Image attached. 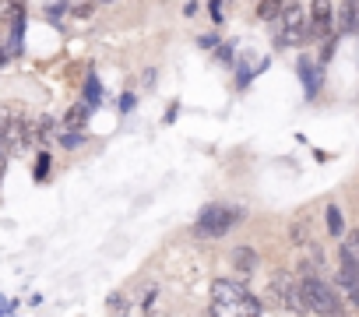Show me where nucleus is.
<instances>
[{"mask_svg": "<svg viewBox=\"0 0 359 317\" xmlns=\"http://www.w3.org/2000/svg\"><path fill=\"white\" fill-rule=\"evenodd\" d=\"M212 317H261V303L236 278H219L212 285Z\"/></svg>", "mask_w": 359, "mask_h": 317, "instance_id": "1", "label": "nucleus"}, {"mask_svg": "<svg viewBox=\"0 0 359 317\" xmlns=\"http://www.w3.org/2000/svg\"><path fill=\"white\" fill-rule=\"evenodd\" d=\"M299 299H303V310L310 313H320V317H341V299L338 292L317 278V275H303L299 278Z\"/></svg>", "mask_w": 359, "mask_h": 317, "instance_id": "2", "label": "nucleus"}, {"mask_svg": "<svg viewBox=\"0 0 359 317\" xmlns=\"http://www.w3.org/2000/svg\"><path fill=\"white\" fill-rule=\"evenodd\" d=\"M236 215H240V212H233V208H226V205H208V208L198 215V233H201V236H226V233L236 226Z\"/></svg>", "mask_w": 359, "mask_h": 317, "instance_id": "3", "label": "nucleus"}, {"mask_svg": "<svg viewBox=\"0 0 359 317\" xmlns=\"http://www.w3.org/2000/svg\"><path fill=\"white\" fill-rule=\"evenodd\" d=\"M282 32H278V46H296L306 36V8L299 4H285L282 8Z\"/></svg>", "mask_w": 359, "mask_h": 317, "instance_id": "4", "label": "nucleus"}, {"mask_svg": "<svg viewBox=\"0 0 359 317\" xmlns=\"http://www.w3.org/2000/svg\"><path fill=\"white\" fill-rule=\"evenodd\" d=\"M268 292H271V299H275L278 306H285V310H296V313H306V310H303V299H299V282H296L292 275L278 271V275L271 278Z\"/></svg>", "mask_w": 359, "mask_h": 317, "instance_id": "5", "label": "nucleus"}, {"mask_svg": "<svg viewBox=\"0 0 359 317\" xmlns=\"http://www.w3.org/2000/svg\"><path fill=\"white\" fill-rule=\"evenodd\" d=\"M331 11H334L331 4H313V8H310V15H313V18L306 22V36H317V39H320V36H327V32H331V25H334V22H331Z\"/></svg>", "mask_w": 359, "mask_h": 317, "instance_id": "6", "label": "nucleus"}, {"mask_svg": "<svg viewBox=\"0 0 359 317\" xmlns=\"http://www.w3.org/2000/svg\"><path fill=\"white\" fill-rule=\"evenodd\" d=\"M338 289L345 292V299H348V306H355V310H359V282H352V278H345V275H338Z\"/></svg>", "mask_w": 359, "mask_h": 317, "instance_id": "7", "label": "nucleus"}, {"mask_svg": "<svg viewBox=\"0 0 359 317\" xmlns=\"http://www.w3.org/2000/svg\"><path fill=\"white\" fill-rule=\"evenodd\" d=\"M236 268H240L243 275L254 271V268H257V254H254L250 247H240V250H236Z\"/></svg>", "mask_w": 359, "mask_h": 317, "instance_id": "8", "label": "nucleus"}, {"mask_svg": "<svg viewBox=\"0 0 359 317\" xmlns=\"http://www.w3.org/2000/svg\"><path fill=\"white\" fill-rule=\"evenodd\" d=\"M327 233H345V219H341V208L338 205H327Z\"/></svg>", "mask_w": 359, "mask_h": 317, "instance_id": "9", "label": "nucleus"}, {"mask_svg": "<svg viewBox=\"0 0 359 317\" xmlns=\"http://www.w3.org/2000/svg\"><path fill=\"white\" fill-rule=\"evenodd\" d=\"M22 15H25L22 4H0V18H8L11 25H22Z\"/></svg>", "mask_w": 359, "mask_h": 317, "instance_id": "10", "label": "nucleus"}, {"mask_svg": "<svg viewBox=\"0 0 359 317\" xmlns=\"http://www.w3.org/2000/svg\"><path fill=\"white\" fill-rule=\"evenodd\" d=\"M338 15H341L338 29H352V22H355V8H352V4H341V8H338Z\"/></svg>", "mask_w": 359, "mask_h": 317, "instance_id": "11", "label": "nucleus"}, {"mask_svg": "<svg viewBox=\"0 0 359 317\" xmlns=\"http://www.w3.org/2000/svg\"><path fill=\"white\" fill-rule=\"evenodd\" d=\"M257 15H261V18H282V4H261Z\"/></svg>", "mask_w": 359, "mask_h": 317, "instance_id": "12", "label": "nucleus"}, {"mask_svg": "<svg viewBox=\"0 0 359 317\" xmlns=\"http://www.w3.org/2000/svg\"><path fill=\"white\" fill-rule=\"evenodd\" d=\"M85 116H88V109H85V106H74V109L67 113V123H71V127H78Z\"/></svg>", "mask_w": 359, "mask_h": 317, "instance_id": "13", "label": "nucleus"}, {"mask_svg": "<svg viewBox=\"0 0 359 317\" xmlns=\"http://www.w3.org/2000/svg\"><path fill=\"white\" fill-rule=\"evenodd\" d=\"M109 306H113V317H127V299L123 296H113Z\"/></svg>", "mask_w": 359, "mask_h": 317, "instance_id": "14", "label": "nucleus"}, {"mask_svg": "<svg viewBox=\"0 0 359 317\" xmlns=\"http://www.w3.org/2000/svg\"><path fill=\"white\" fill-rule=\"evenodd\" d=\"M81 141H85V137H81V134H78V130H67V134H64V141H60V144H64V148H78V144H81Z\"/></svg>", "mask_w": 359, "mask_h": 317, "instance_id": "15", "label": "nucleus"}, {"mask_svg": "<svg viewBox=\"0 0 359 317\" xmlns=\"http://www.w3.org/2000/svg\"><path fill=\"white\" fill-rule=\"evenodd\" d=\"M67 11H71L74 18H88V15H92V4H71Z\"/></svg>", "mask_w": 359, "mask_h": 317, "instance_id": "16", "label": "nucleus"}, {"mask_svg": "<svg viewBox=\"0 0 359 317\" xmlns=\"http://www.w3.org/2000/svg\"><path fill=\"white\" fill-rule=\"evenodd\" d=\"M64 11H67L64 4H46V18H60Z\"/></svg>", "mask_w": 359, "mask_h": 317, "instance_id": "17", "label": "nucleus"}, {"mask_svg": "<svg viewBox=\"0 0 359 317\" xmlns=\"http://www.w3.org/2000/svg\"><path fill=\"white\" fill-rule=\"evenodd\" d=\"M8 64V53H4V46H0V67H4Z\"/></svg>", "mask_w": 359, "mask_h": 317, "instance_id": "18", "label": "nucleus"}, {"mask_svg": "<svg viewBox=\"0 0 359 317\" xmlns=\"http://www.w3.org/2000/svg\"><path fill=\"white\" fill-rule=\"evenodd\" d=\"M0 310H4V296H0Z\"/></svg>", "mask_w": 359, "mask_h": 317, "instance_id": "19", "label": "nucleus"}]
</instances>
